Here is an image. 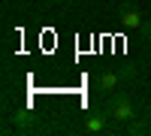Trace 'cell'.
Returning a JSON list of instances; mask_svg holds the SVG:
<instances>
[{"label":"cell","mask_w":151,"mask_h":136,"mask_svg":"<svg viewBox=\"0 0 151 136\" xmlns=\"http://www.w3.org/2000/svg\"><path fill=\"white\" fill-rule=\"evenodd\" d=\"M9 118H12V124H15L18 130H27V127L33 124V115L27 112V109H15V112H12Z\"/></svg>","instance_id":"5b68a950"},{"label":"cell","mask_w":151,"mask_h":136,"mask_svg":"<svg viewBox=\"0 0 151 136\" xmlns=\"http://www.w3.org/2000/svg\"><path fill=\"white\" fill-rule=\"evenodd\" d=\"M139 33L145 36V40H148V42H151V21H145V24H142V30H139Z\"/></svg>","instance_id":"52a82bcc"},{"label":"cell","mask_w":151,"mask_h":136,"mask_svg":"<svg viewBox=\"0 0 151 136\" xmlns=\"http://www.w3.org/2000/svg\"><path fill=\"white\" fill-rule=\"evenodd\" d=\"M109 112H94V115H88V121H85V133H112V127H109Z\"/></svg>","instance_id":"277c9868"},{"label":"cell","mask_w":151,"mask_h":136,"mask_svg":"<svg viewBox=\"0 0 151 136\" xmlns=\"http://www.w3.org/2000/svg\"><path fill=\"white\" fill-rule=\"evenodd\" d=\"M133 76V70H115V73H100L97 76V91H115L118 85L124 82V79H130Z\"/></svg>","instance_id":"3957f363"},{"label":"cell","mask_w":151,"mask_h":136,"mask_svg":"<svg viewBox=\"0 0 151 136\" xmlns=\"http://www.w3.org/2000/svg\"><path fill=\"white\" fill-rule=\"evenodd\" d=\"M106 112L115 118V121H124V124H127V121L136 118V106H133V100H130V94L118 91V94L109 100V109H106Z\"/></svg>","instance_id":"6da1fadb"},{"label":"cell","mask_w":151,"mask_h":136,"mask_svg":"<svg viewBox=\"0 0 151 136\" xmlns=\"http://www.w3.org/2000/svg\"><path fill=\"white\" fill-rule=\"evenodd\" d=\"M124 133H127V136H145L148 133V124H145V121H127V127H124Z\"/></svg>","instance_id":"8992f818"},{"label":"cell","mask_w":151,"mask_h":136,"mask_svg":"<svg viewBox=\"0 0 151 136\" xmlns=\"http://www.w3.org/2000/svg\"><path fill=\"white\" fill-rule=\"evenodd\" d=\"M118 21H121V27H124V30H142V24H145L139 6H133V3H124V6H121Z\"/></svg>","instance_id":"7a4b0ae2"}]
</instances>
